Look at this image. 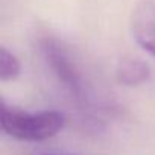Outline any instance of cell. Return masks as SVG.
I'll return each instance as SVG.
<instances>
[{
    "instance_id": "6da1fadb",
    "label": "cell",
    "mask_w": 155,
    "mask_h": 155,
    "mask_svg": "<svg viewBox=\"0 0 155 155\" xmlns=\"http://www.w3.org/2000/svg\"><path fill=\"white\" fill-rule=\"evenodd\" d=\"M2 129L9 137L21 141H43L55 137L65 126V117L59 111L31 113L2 101Z\"/></svg>"
},
{
    "instance_id": "7a4b0ae2",
    "label": "cell",
    "mask_w": 155,
    "mask_h": 155,
    "mask_svg": "<svg viewBox=\"0 0 155 155\" xmlns=\"http://www.w3.org/2000/svg\"><path fill=\"white\" fill-rule=\"evenodd\" d=\"M41 49L47 64L56 74L58 81L70 91V94L78 102L82 104L88 102L90 101L88 85L84 81V74L74 62V59L71 58L70 52L53 38L43 40Z\"/></svg>"
},
{
    "instance_id": "3957f363",
    "label": "cell",
    "mask_w": 155,
    "mask_h": 155,
    "mask_svg": "<svg viewBox=\"0 0 155 155\" xmlns=\"http://www.w3.org/2000/svg\"><path fill=\"white\" fill-rule=\"evenodd\" d=\"M131 32L137 44L155 56V0H141L131 14Z\"/></svg>"
},
{
    "instance_id": "277c9868",
    "label": "cell",
    "mask_w": 155,
    "mask_h": 155,
    "mask_svg": "<svg viewBox=\"0 0 155 155\" xmlns=\"http://www.w3.org/2000/svg\"><path fill=\"white\" fill-rule=\"evenodd\" d=\"M150 68L149 64L140 58L126 56L122 58L116 67V79L126 87H137L149 81Z\"/></svg>"
},
{
    "instance_id": "5b68a950",
    "label": "cell",
    "mask_w": 155,
    "mask_h": 155,
    "mask_svg": "<svg viewBox=\"0 0 155 155\" xmlns=\"http://www.w3.org/2000/svg\"><path fill=\"white\" fill-rule=\"evenodd\" d=\"M21 73V64L18 58L6 47L0 49V79L3 82L14 81Z\"/></svg>"
}]
</instances>
